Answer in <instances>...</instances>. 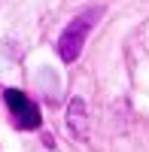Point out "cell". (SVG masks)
<instances>
[{
	"label": "cell",
	"instance_id": "3",
	"mask_svg": "<svg viewBox=\"0 0 149 152\" xmlns=\"http://www.w3.org/2000/svg\"><path fill=\"white\" fill-rule=\"evenodd\" d=\"M67 131L76 140H88V113H85L82 97H73L67 104Z\"/></svg>",
	"mask_w": 149,
	"mask_h": 152
},
{
	"label": "cell",
	"instance_id": "1",
	"mask_svg": "<svg viewBox=\"0 0 149 152\" xmlns=\"http://www.w3.org/2000/svg\"><path fill=\"white\" fill-rule=\"evenodd\" d=\"M101 12H104L101 6H97V9H88V12L76 15V18H73L67 28H64V34L58 37V55H61V61H64V64H73V61L82 55L85 37H88L94 18H101Z\"/></svg>",
	"mask_w": 149,
	"mask_h": 152
},
{
	"label": "cell",
	"instance_id": "2",
	"mask_svg": "<svg viewBox=\"0 0 149 152\" xmlns=\"http://www.w3.org/2000/svg\"><path fill=\"white\" fill-rule=\"evenodd\" d=\"M3 100H6V107H9V113H12V119H15V128L34 131V128H40V125H43L40 107H37L24 91H18V88H6V91H3Z\"/></svg>",
	"mask_w": 149,
	"mask_h": 152
},
{
	"label": "cell",
	"instance_id": "4",
	"mask_svg": "<svg viewBox=\"0 0 149 152\" xmlns=\"http://www.w3.org/2000/svg\"><path fill=\"white\" fill-rule=\"evenodd\" d=\"M43 146H46V149H55V137H52V134H43Z\"/></svg>",
	"mask_w": 149,
	"mask_h": 152
}]
</instances>
